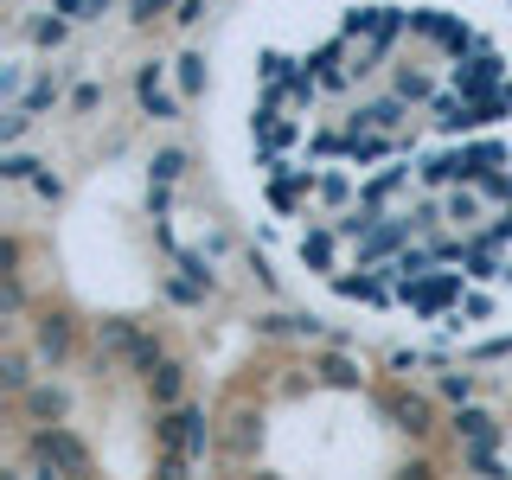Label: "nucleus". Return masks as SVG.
Listing matches in <instances>:
<instances>
[{
  "mask_svg": "<svg viewBox=\"0 0 512 480\" xmlns=\"http://www.w3.org/2000/svg\"><path fill=\"white\" fill-rule=\"evenodd\" d=\"M135 90H141V109H148L154 122H173V116H180V109H173V96L160 90V71H141V77H135Z\"/></svg>",
  "mask_w": 512,
  "mask_h": 480,
  "instance_id": "nucleus-2",
  "label": "nucleus"
},
{
  "mask_svg": "<svg viewBox=\"0 0 512 480\" xmlns=\"http://www.w3.org/2000/svg\"><path fill=\"white\" fill-rule=\"evenodd\" d=\"M186 167V154L180 148H167V154H154V180H173V173Z\"/></svg>",
  "mask_w": 512,
  "mask_h": 480,
  "instance_id": "nucleus-6",
  "label": "nucleus"
},
{
  "mask_svg": "<svg viewBox=\"0 0 512 480\" xmlns=\"http://www.w3.org/2000/svg\"><path fill=\"white\" fill-rule=\"evenodd\" d=\"M0 173H7V180H32V160L26 154H7V167H0Z\"/></svg>",
  "mask_w": 512,
  "mask_h": 480,
  "instance_id": "nucleus-10",
  "label": "nucleus"
},
{
  "mask_svg": "<svg viewBox=\"0 0 512 480\" xmlns=\"http://www.w3.org/2000/svg\"><path fill=\"white\" fill-rule=\"evenodd\" d=\"M58 13L64 20H84V0H58Z\"/></svg>",
  "mask_w": 512,
  "mask_h": 480,
  "instance_id": "nucleus-12",
  "label": "nucleus"
},
{
  "mask_svg": "<svg viewBox=\"0 0 512 480\" xmlns=\"http://www.w3.org/2000/svg\"><path fill=\"white\" fill-rule=\"evenodd\" d=\"M404 301H410L416 314H436V308H448V301H461V282H455V276H436V282H423V288L410 282Z\"/></svg>",
  "mask_w": 512,
  "mask_h": 480,
  "instance_id": "nucleus-1",
  "label": "nucleus"
},
{
  "mask_svg": "<svg viewBox=\"0 0 512 480\" xmlns=\"http://www.w3.org/2000/svg\"><path fill=\"white\" fill-rule=\"evenodd\" d=\"M90 7H109V0H90Z\"/></svg>",
  "mask_w": 512,
  "mask_h": 480,
  "instance_id": "nucleus-13",
  "label": "nucleus"
},
{
  "mask_svg": "<svg viewBox=\"0 0 512 480\" xmlns=\"http://www.w3.org/2000/svg\"><path fill=\"white\" fill-rule=\"evenodd\" d=\"M32 39H39V45H58L64 39V20H39V26H32Z\"/></svg>",
  "mask_w": 512,
  "mask_h": 480,
  "instance_id": "nucleus-9",
  "label": "nucleus"
},
{
  "mask_svg": "<svg viewBox=\"0 0 512 480\" xmlns=\"http://www.w3.org/2000/svg\"><path fill=\"white\" fill-rule=\"evenodd\" d=\"M455 429H461V436H468V442H493V436H500L487 410H461V416H455Z\"/></svg>",
  "mask_w": 512,
  "mask_h": 480,
  "instance_id": "nucleus-3",
  "label": "nucleus"
},
{
  "mask_svg": "<svg viewBox=\"0 0 512 480\" xmlns=\"http://www.w3.org/2000/svg\"><path fill=\"white\" fill-rule=\"evenodd\" d=\"M39 455H45V461H64V468H84V448H77L71 436H45Z\"/></svg>",
  "mask_w": 512,
  "mask_h": 480,
  "instance_id": "nucleus-4",
  "label": "nucleus"
},
{
  "mask_svg": "<svg viewBox=\"0 0 512 480\" xmlns=\"http://www.w3.org/2000/svg\"><path fill=\"white\" fill-rule=\"evenodd\" d=\"M160 7H167V0H135V20H154Z\"/></svg>",
  "mask_w": 512,
  "mask_h": 480,
  "instance_id": "nucleus-11",
  "label": "nucleus"
},
{
  "mask_svg": "<svg viewBox=\"0 0 512 480\" xmlns=\"http://www.w3.org/2000/svg\"><path fill=\"white\" fill-rule=\"evenodd\" d=\"M180 391V365H160V378H154V397H173Z\"/></svg>",
  "mask_w": 512,
  "mask_h": 480,
  "instance_id": "nucleus-8",
  "label": "nucleus"
},
{
  "mask_svg": "<svg viewBox=\"0 0 512 480\" xmlns=\"http://www.w3.org/2000/svg\"><path fill=\"white\" fill-rule=\"evenodd\" d=\"M167 436H180V416L167 423ZM186 448H205V423H199V416H186Z\"/></svg>",
  "mask_w": 512,
  "mask_h": 480,
  "instance_id": "nucleus-5",
  "label": "nucleus"
},
{
  "mask_svg": "<svg viewBox=\"0 0 512 480\" xmlns=\"http://www.w3.org/2000/svg\"><path fill=\"white\" fill-rule=\"evenodd\" d=\"M180 77H186V90H199V84H205V58H199V52L180 58Z\"/></svg>",
  "mask_w": 512,
  "mask_h": 480,
  "instance_id": "nucleus-7",
  "label": "nucleus"
}]
</instances>
